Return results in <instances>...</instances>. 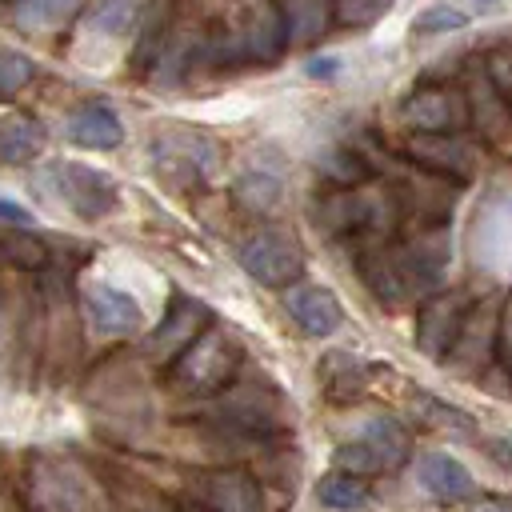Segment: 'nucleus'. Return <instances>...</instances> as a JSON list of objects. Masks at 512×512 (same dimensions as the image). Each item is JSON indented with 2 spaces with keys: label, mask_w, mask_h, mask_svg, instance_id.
<instances>
[{
  "label": "nucleus",
  "mask_w": 512,
  "mask_h": 512,
  "mask_svg": "<svg viewBox=\"0 0 512 512\" xmlns=\"http://www.w3.org/2000/svg\"><path fill=\"white\" fill-rule=\"evenodd\" d=\"M444 268H448V232L440 224H428L424 232L392 244L364 248L356 256L360 280L388 308L436 296L444 284Z\"/></svg>",
  "instance_id": "nucleus-1"
},
{
  "label": "nucleus",
  "mask_w": 512,
  "mask_h": 512,
  "mask_svg": "<svg viewBox=\"0 0 512 512\" xmlns=\"http://www.w3.org/2000/svg\"><path fill=\"white\" fill-rule=\"evenodd\" d=\"M244 364V348L240 340L220 328V324H208L168 368V384L188 392V396H212V392H224L236 376V368Z\"/></svg>",
  "instance_id": "nucleus-2"
},
{
  "label": "nucleus",
  "mask_w": 512,
  "mask_h": 512,
  "mask_svg": "<svg viewBox=\"0 0 512 512\" xmlns=\"http://www.w3.org/2000/svg\"><path fill=\"white\" fill-rule=\"evenodd\" d=\"M316 216L328 232H392L404 216V204L388 188L356 184V188H332L316 204Z\"/></svg>",
  "instance_id": "nucleus-3"
},
{
  "label": "nucleus",
  "mask_w": 512,
  "mask_h": 512,
  "mask_svg": "<svg viewBox=\"0 0 512 512\" xmlns=\"http://www.w3.org/2000/svg\"><path fill=\"white\" fill-rule=\"evenodd\" d=\"M28 512H100L88 476L60 456H36L28 464Z\"/></svg>",
  "instance_id": "nucleus-4"
},
{
  "label": "nucleus",
  "mask_w": 512,
  "mask_h": 512,
  "mask_svg": "<svg viewBox=\"0 0 512 512\" xmlns=\"http://www.w3.org/2000/svg\"><path fill=\"white\" fill-rule=\"evenodd\" d=\"M208 424L220 436L268 440V436H280L288 428V416H284V404L272 388H248V392H232L228 400H220L208 412Z\"/></svg>",
  "instance_id": "nucleus-5"
},
{
  "label": "nucleus",
  "mask_w": 512,
  "mask_h": 512,
  "mask_svg": "<svg viewBox=\"0 0 512 512\" xmlns=\"http://www.w3.org/2000/svg\"><path fill=\"white\" fill-rule=\"evenodd\" d=\"M236 264L264 288H292L304 272V252L288 232L276 228H256L240 240L236 248Z\"/></svg>",
  "instance_id": "nucleus-6"
},
{
  "label": "nucleus",
  "mask_w": 512,
  "mask_h": 512,
  "mask_svg": "<svg viewBox=\"0 0 512 512\" xmlns=\"http://www.w3.org/2000/svg\"><path fill=\"white\" fill-rule=\"evenodd\" d=\"M472 308H476V300L464 288H440L436 296H428L416 312V332H412L416 348L428 360H448V352L456 348Z\"/></svg>",
  "instance_id": "nucleus-7"
},
{
  "label": "nucleus",
  "mask_w": 512,
  "mask_h": 512,
  "mask_svg": "<svg viewBox=\"0 0 512 512\" xmlns=\"http://www.w3.org/2000/svg\"><path fill=\"white\" fill-rule=\"evenodd\" d=\"M48 184H52V192L60 196V204L72 208V212L84 216V220L108 216V212L116 208V200H120L116 180L104 176L100 168H88V164H68V160H60V164L48 168Z\"/></svg>",
  "instance_id": "nucleus-8"
},
{
  "label": "nucleus",
  "mask_w": 512,
  "mask_h": 512,
  "mask_svg": "<svg viewBox=\"0 0 512 512\" xmlns=\"http://www.w3.org/2000/svg\"><path fill=\"white\" fill-rule=\"evenodd\" d=\"M400 120L416 136H460L472 120V108H468V96L440 88V84H428V88H416L412 96H404Z\"/></svg>",
  "instance_id": "nucleus-9"
},
{
  "label": "nucleus",
  "mask_w": 512,
  "mask_h": 512,
  "mask_svg": "<svg viewBox=\"0 0 512 512\" xmlns=\"http://www.w3.org/2000/svg\"><path fill=\"white\" fill-rule=\"evenodd\" d=\"M288 48L284 40V24H280V12L276 4H260L244 16V24L236 32H228L220 44H216V56L224 60H244V64H268L276 60L280 52Z\"/></svg>",
  "instance_id": "nucleus-10"
},
{
  "label": "nucleus",
  "mask_w": 512,
  "mask_h": 512,
  "mask_svg": "<svg viewBox=\"0 0 512 512\" xmlns=\"http://www.w3.org/2000/svg\"><path fill=\"white\" fill-rule=\"evenodd\" d=\"M192 496L208 512H264V492L244 468H208L192 476Z\"/></svg>",
  "instance_id": "nucleus-11"
},
{
  "label": "nucleus",
  "mask_w": 512,
  "mask_h": 512,
  "mask_svg": "<svg viewBox=\"0 0 512 512\" xmlns=\"http://www.w3.org/2000/svg\"><path fill=\"white\" fill-rule=\"evenodd\" d=\"M212 324V316H208V308L200 304V300H188V296H176L172 300V308H168V316L160 320V328L148 336V352H152V360H160L164 364V372L172 368V360L204 332Z\"/></svg>",
  "instance_id": "nucleus-12"
},
{
  "label": "nucleus",
  "mask_w": 512,
  "mask_h": 512,
  "mask_svg": "<svg viewBox=\"0 0 512 512\" xmlns=\"http://www.w3.org/2000/svg\"><path fill=\"white\" fill-rule=\"evenodd\" d=\"M284 308H288L292 324L304 336H316V340L340 332V324H344V308H340L336 292L324 288V284H292L284 292Z\"/></svg>",
  "instance_id": "nucleus-13"
},
{
  "label": "nucleus",
  "mask_w": 512,
  "mask_h": 512,
  "mask_svg": "<svg viewBox=\"0 0 512 512\" xmlns=\"http://www.w3.org/2000/svg\"><path fill=\"white\" fill-rule=\"evenodd\" d=\"M80 304H84L88 324H92L100 336H128V332H136L140 320H144V316H140V304H136L128 292L112 288V284H88L84 296H80Z\"/></svg>",
  "instance_id": "nucleus-14"
},
{
  "label": "nucleus",
  "mask_w": 512,
  "mask_h": 512,
  "mask_svg": "<svg viewBox=\"0 0 512 512\" xmlns=\"http://www.w3.org/2000/svg\"><path fill=\"white\" fill-rule=\"evenodd\" d=\"M408 156L424 164L432 176H452V180H472L476 176V152L460 136H412Z\"/></svg>",
  "instance_id": "nucleus-15"
},
{
  "label": "nucleus",
  "mask_w": 512,
  "mask_h": 512,
  "mask_svg": "<svg viewBox=\"0 0 512 512\" xmlns=\"http://www.w3.org/2000/svg\"><path fill=\"white\" fill-rule=\"evenodd\" d=\"M496 328H500V300L488 296L484 304L472 308V316H468V324H464L456 348L448 352V360H452L460 372H476V368H484L488 356H492V344H496Z\"/></svg>",
  "instance_id": "nucleus-16"
},
{
  "label": "nucleus",
  "mask_w": 512,
  "mask_h": 512,
  "mask_svg": "<svg viewBox=\"0 0 512 512\" xmlns=\"http://www.w3.org/2000/svg\"><path fill=\"white\" fill-rule=\"evenodd\" d=\"M416 480L440 504H460V500H472L476 496L472 472L456 456H448V452H424L420 464H416Z\"/></svg>",
  "instance_id": "nucleus-17"
},
{
  "label": "nucleus",
  "mask_w": 512,
  "mask_h": 512,
  "mask_svg": "<svg viewBox=\"0 0 512 512\" xmlns=\"http://www.w3.org/2000/svg\"><path fill=\"white\" fill-rule=\"evenodd\" d=\"M156 164L180 168L184 176L200 180V176H208L212 164H216V144L204 140V136H196V132H164V136L156 140Z\"/></svg>",
  "instance_id": "nucleus-18"
},
{
  "label": "nucleus",
  "mask_w": 512,
  "mask_h": 512,
  "mask_svg": "<svg viewBox=\"0 0 512 512\" xmlns=\"http://www.w3.org/2000/svg\"><path fill=\"white\" fill-rule=\"evenodd\" d=\"M276 12H280V24H284V40L288 48H308L316 44L328 24L336 20L332 16V0H272Z\"/></svg>",
  "instance_id": "nucleus-19"
},
{
  "label": "nucleus",
  "mask_w": 512,
  "mask_h": 512,
  "mask_svg": "<svg viewBox=\"0 0 512 512\" xmlns=\"http://www.w3.org/2000/svg\"><path fill=\"white\" fill-rule=\"evenodd\" d=\"M68 140L88 152H108L124 140V124L108 104H84L68 116Z\"/></svg>",
  "instance_id": "nucleus-20"
},
{
  "label": "nucleus",
  "mask_w": 512,
  "mask_h": 512,
  "mask_svg": "<svg viewBox=\"0 0 512 512\" xmlns=\"http://www.w3.org/2000/svg\"><path fill=\"white\" fill-rule=\"evenodd\" d=\"M368 364L356 356V352H328L324 364H320V380H324V396L344 404V400H356L364 388H368Z\"/></svg>",
  "instance_id": "nucleus-21"
},
{
  "label": "nucleus",
  "mask_w": 512,
  "mask_h": 512,
  "mask_svg": "<svg viewBox=\"0 0 512 512\" xmlns=\"http://www.w3.org/2000/svg\"><path fill=\"white\" fill-rule=\"evenodd\" d=\"M44 144H48V132L40 120H32V116L0 120V160L4 164H28L44 152Z\"/></svg>",
  "instance_id": "nucleus-22"
},
{
  "label": "nucleus",
  "mask_w": 512,
  "mask_h": 512,
  "mask_svg": "<svg viewBox=\"0 0 512 512\" xmlns=\"http://www.w3.org/2000/svg\"><path fill=\"white\" fill-rule=\"evenodd\" d=\"M360 440L372 448V456L380 460V468H396L408 456V432L404 424H396L392 416H372L360 432Z\"/></svg>",
  "instance_id": "nucleus-23"
},
{
  "label": "nucleus",
  "mask_w": 512,
  "mask_h": 512,
  "mask_svg": "<svg viewBox=\"0 0 512 512\" xmlns=\"http://www.w3.org/2000/svg\"><path fill=\"white\" fill-rule=\"evenodd\" d=\"M316 500H320L324 508H332V512H352V508H360V504L368 500V480H364V476H352V472H344V468H336V472L320 476Z\"/></svg>",
  "instance_id": "nucleus-24"
},
{
  "label": "nucleus",
  "mask_w": 512,
  "mask_h": 512,
  "mask_svg": "<svg viewBox=\"0 0 512 512\" xmlns=\"http://www.w3.org/2000/svg\"><path fill=\"white\" fill-rule=\"evenodd\" d=\"M236 200L252 212H272L280 200H284V180L280 172H268V168H256V172H244L236 180Z\"/></svg>",
  "instance_id": "nucleus-25"
},
{
  "label": "nucleus",
  "mask_w": 512,
  "mask_h": 512,
  "mask_svg": "<svg viewBox=\"0 0 512 512\" xmlns=\"http://www.w3.org/2000/svg\"><path fill=\"white\" fill-rule=\"evenodd\" d=\"M316 172L332 184V188H356L368 180V164L352 152V148H328L316 156Z\"/></svg>",
  "instance_id": "nucleus-26"
},
{
  "label": "nucleus",
  "mask_w": 512,
  "mask_h": 512,
  "mask_svg": "<svg viewBox=\"0 0 512 512\" xmlns=\"http://www.w3.org/2000/svg\"><path fill=\"white\" fill-rule=\"evenodd\" d=\"M140 16V0H96L88 12V28L100 36H124Z\"/></svg>",
  "instance_id": "nucleus-27"
},
{
  "label": "nucleus",
  "mask_w": 512,
  "mask_h": 512,
  "mask_svg": "<svg viewBox=\"0 0 512 512\" xmlns=\"http://www.w3.org/2000/svg\"><path fill=\"white\" fill-rule=\"evenodd\" d=\"M412 408L428 420V424H436V428H452V432H476V424H472V416L464 412V408H456V404H444V400H436V396H428V392H416L412 396Z\"/></svg>",
  "instance_id": "nucleus-28"
},
{
  "label": "nucleus",
  "mask_w": 512,
  "mask_h": 512,
  "mask_svg": "<svg viewBox=\"0 0 512 512\" xmlns=\"http://www.w3.org/2000/svg\"><path fill=\"white\" fill-rule=\"evenodd\" d=\"M396 0H332V16L340 28H372L392 12Z\"/></svg>",
  "instance_id": "nucleus-29"
},
{
  "label": "nucleus",
  "mask_w": 512,
  "mask_h": 512,
  "mask_svg": "<svg viewBox=\"0 0 512 512\" xmlns=\"http://www.w3.org/2000/svg\"><path fill=\"white\" fill-rule=\"evenodd\" d=\"M468 24V12L456 8V4H428L416 20H412V32L416 36H444V32H460Z\"/></svg>",
  "instance_id": "nucleus-30"
},
{
  "label": "nucleus",
  "mask_w": 512,
  "mask_h": 512,
  "mask_svg": "<svg viewBox=\"0 0 512 512\" xmlns=\"http://www.w3.org/2000/svg\"><path fill=\"white\" fill-rule=\"evenodd\" d=\"M0 248H4L8 260L20 264V268H44V264H48V248H44L28 228H8V232L0 236Z\"/></svg>",
  "instance_id": "nucleus-31"
},
{
  "label": "nucleus",
  "mask_w": 512,
  "mask_h": 512,
  "mask_svg": "<svg viewBox=\"0 0 512 512\" xmlns=\"http://www.w3.org/2000/svg\"><path fill=\"white\" fill-rule=\"evenodd\" d=\"M32 56L16 52V48H0V100L4 96H16L28 80H32Z\"/></svg>",
  "instance_id": "nucleus-32"
},
{
  "label": "nucleus",
  "mask_w": 512,
  "mask_h": 512,
  "mask_svg": "<svg viewBox=\"0 0 512 512\" xmlns=\"http://www.w3.org/2000/svg\"><path fill=\"white\" fill-rule=\"evenodd\" d=\"M336 468H344V472H352V476L384 472L380 460L372 456V448H368L364 440H348V444H340V448H336Z\"/></svg>",
  "instance_id": "nucleus-33"
},
{
  "label": "nucleus",
  "mask_w": 512,
  "mask_h": 512,
  "mask_svg": "<svg viewBox=\"0 0 512 512\" xmlns=\"http://www.w3.org/2000/svg\"><path fill=\"white\" fill-rule=\"evenodd\" d=\"M60 8H68V0H28L20 4V20H48Z\"/></svg>",
  "instance_id": "nucleus-34"
},
{
  "label": "nucleus",
  "mask_w": 512,
  "mask_h": 512,
  "mask_svg": "<svg viewBox=\"0 0 512 512\" xmlns=\"http://www.w3.org/2000/svg\"><path fill=\"white\" fill-rule=\"evenodd\" d=\"M0 224H8V228H28V224H32V216H28V208H24V204H12V200H4V196H0Z\"/></svg>",
  "instance_id": "nucleus-35"
},
{
  "label": "nucleus",
  "mask_w": 512,
  "mask_h": 512,
  "mask_svg": "<svg viewBox=\"0 0 512 512\" xmlns=\"http://www.w3.org/2000/svg\"><path fill=\"white\" fill-rule=\"evenodd\" d=\"M468 512H512V496H480Z\"/></svg>",
  "instance_id": "nucleus-36"
},
{
  "label": "nucleus",
  "mask_w": 512,
  "mask_h": 512,
  "mask_svg": "<svg viewBox=\"0 0 512 512\" xmlns=\"http://www.w3.org/2000/svg\"><path fill=\"white\" fill-rule=\"evenodd\" d=\"M340 72V56H320L308 64V76H336Z\"/></svg>",
  "instance_id": "nucleus-37"
},
{
  "label": "nucleus",
  "mask_w": 512,
  "mask_h": 512,
  "mask_svg": "<svg viewBox=\"0 0 512 512\" xmlns=\"http://www.w3.org/2000/svg\"><path fill=\"white\" fill-rule=\"evenodd\" d=\"M496 4H500V0H476V8H484V12H492Z\"/></svg>",
  "instance_id": "nucleus-38"
},
{
  "label": "nucleus",
  "mask_w": 512,
  "mask_h": 512,
  "mask_svg": "<svg viewBox=\"0 0 512 512\" xmlns=\"http://www.w3.org/2000/svg\"><path fill=\"white\" fill-rule=\"evenodd\" d=\"M148 512H176V508H168V504H160V508H148Z\"/></svg>",
  "instance_id": "nucleus-39"
},
{
  "label": "nucleus",
  "mask_w": 512,
  "mask_h": 512,
  "mask_svg": "<svg viewBox=\"0 0 512 512\" xmlns=\"http://www.w3.org/2000/svg\"><path fill=\"white\" fill-rule=\"evenodd\" d=\"M508 100H512V96H508Z\"/></svg>",
  "instance_id": "nucleus-40"
}]
</instances>
